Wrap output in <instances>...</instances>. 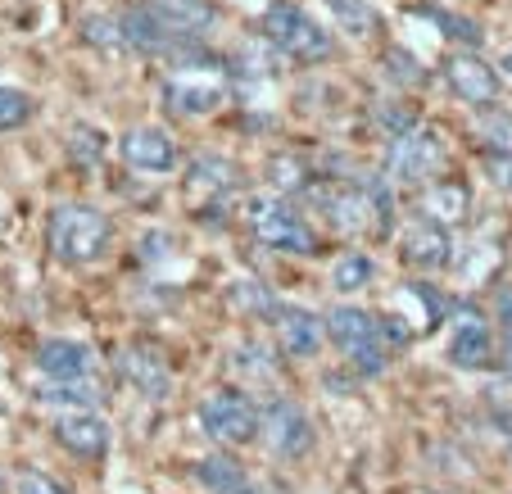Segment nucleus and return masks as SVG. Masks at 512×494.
<instances>
[{"label": "nucleus", "instance_id": "obj_1", "mask_svg": "<svg viewBox=\"0 0 512 494\" xmlns=\"http://www.w3.org/2000/svg\"><path fill=\"white\" fill-rule=\"evenodd\" d=\"M109 236H114L109 218L91 204H59L46 223L50 254L59 263H96L109 250Z\"/></svg>", "mask_w": 512, "mask_h": 494}, {"label": "nucleus", "instance_id": "obj_2", "mask_svg": "<svg viewBox=\"0 0 512 494\" xmlns=\"http://www.w3.org/2000/svg\"><path fill=\"white\" fill-rule=\"evenodd\" d=\"M327 336L336 340V349L354 363L363 377H381L390 368V345H386V327L372 318L368 309H354V304H340L327 313Z\"/></svg>", "mask_w": 512, "mask_h": 494}, {"label": "nucleus", "instance_id": "obj_3", "mask_svg": "<svg viewBox=\"0 0 512 494\" xmlns=\"http://www.w3.org/2000/svg\"><path fill=\"white\" fill-rule=\"evenodd\" d=\"M245 223H250L254 241L268 245L277 254H313L318 236L313 227L295 214V204H286L281 195H250L245 200Z\"/></svg>", "mask_w": 512, "mask_h": 494}, {"label": "nucleus", "instance_id": "obj_4", "mask_svg": "<svg viewBox=\"0 0 512 494\" xmlns=\"http://www.w3.org/2000/svg\"><path fill=\"white\" fill-rule=\"evenodd\" d=\"M263 32H268V41L281 55L300 59V64H322V59L336 55L331 32L318 19H309L300 5H290V0H272L268 14H263Z\"/></svg>", "mask_w": 512, "mask_h": 494}, {"label": "nucleus", "instance_id": "obj_5", "mask_svg": "<svg viewBox=\"0 0 512 494\" xmlns=\"http://www.w3.org/2000/svg\"><path fill=\"white\" fill-rule=\"evenodd\" d=\"M200 427L209 440H223V445H250L259 436V404L241 390H223V395H209L200 404Z\"/></svg>", "mask_w": 512, "mask_h": 494}, {"label": "nucleus", "instance_id": "obj_6", "mask_svg": "<svg viewBox=\"0 0 512 494\" xmlns=\"http://www.w3.org/2000/svg\"><path fill=\"white\" fill-rule=\"evenodd\" d=\"M259 436L268 440V449L277 458H300L313 449V422L300 404L268 399V404L259 408Z\"/></svg>", "mask_w": 512, "mask_h": 494}, {"label": "nucleus", "instance_id": "obj_7", "mask_svg": "<svg viewBox=\"0 0 512 494\" xmlns=\"http://www.w3.org/2000/svg\"><path fill=\"white\" fill-rule=\"evenodd\" d=\"M440 164H445V141L435 127H408L390 136V173L399 182H426Z\"/></svg>", "mask_w": 512, "mask_h": 494}, {"label": "nucleus", "instance_id": "obj_8", "mask_svg": "<svg viewBox=\"0 0 512 494\" xmlns=\"http://www.w3.org/2000/svg\"><path fill=\"white\" fill-rule=\"evenodd\" d=\"M272 327H277V340H281V349H286L290 359H313L318 345H322V336H327V327H322L318 313L295 309V304H277V309H272Z\"/></svg>", "mask_w": 512, "mask_h": 494}, {"label": "nucleus", "instance_id": "obj_9", "mask_svg": "<svg viewBox=\"0 0 512 494\" xmlns=\"http://www.w3.org/2000/svg\"><path fill=\"white\" fill-rule=\"evenodd\" d=\"M118 372H123V377L132 381L145 399H164L168 386H173L168 359L159 354V349H150V345H127L123 354H118Z\"/></svg>", "mask_w": 512, "mask_h": 494}, {"label": "nucleus", "instance_id": "obj_10", "mask_svg": "<svg viewBox=\"0 0 512 494\" xmlns=\"http://www.w3.org/2000/svg\"><path fill=\"white\" fill-rule=\"evenodd\" d=\"M445 73H449V87H454L458 96L467 100V105H476V109L499 105V73H494L485 59H476V55H454Z\"/></svg>", "mask_w": 512, "mask_h": 494}, {"label": "nucleus", "instance_id": "obj_11", "mask_svg": "<svg viewBox=\"0 0 512 494\" xmlns=\"http://www.w3.org/2000/svg\"><path fill=\"white\" fill-rule=\"evenodd\" d=\"M123 159L141 173H168L177 164V146L164 127H132L123 136Z\"/></svg>", "mask_w": 512, "mask_h": 494}, {"label": "nucleus", "instance_id": "obj_12", "mask_svg": "<svg viewBox=\"0 0 512 494\" xmlns=\"http://www.w3.org/2000/svg\"><path fill=\"white\" fill-rule=\"evenodd\" d=\"M55 440L78 458H100L109 449V427L96 413H64L55 422Z\"/></svg>", "mask_w": 512, "mask_h": 494}, {"label": "nucleus", "instance_id": "obj_13", "mask_svg": "<svg viewBox=\"0 0 512 494\" xmlns=\"http://www.w3.org/2000/svg\"><path fill=\"white\" fill-rule=\"evenodd\" d=\"M37 368L50 381H87L96 359H91V349L78 345V340H46L37 349Z\"/></svg>", "mask_w": 512, "mask_h": 494}, {"label": "nucleus", "instance_id": "obj_14", "mask_svg": "<svg viewBox=\"0 0 512 494\" xmlns=\"http://www.w3.org/2000/svg\"><path fill=\"white\" fill-rule=\"evenodd\" d=\"M195 481H200L209 494H263L259 485H254V476L227 454L200 458V463H195Z\"/></svg>", "mask_w": 512, "mask_h": 494}, {"label": "nucleus", "instance_id": "obj_15", "mask_svg": "<svg viewBox=\"0 0 512 494\" xmlns=\"http://www.w3.org/2000/svg\"><path fill=\"white\" fill-rule=\"evenodd\" d=\"M223 100H227L223 82H191L186 73H177L168 82V109H177V114H213Z\"/></svg>", "mask_w": 512, "mask_h": 494}, {"label": "nucleus", "instance_id": "obj_16", "mask_svg": "<svg viewBox=\"0 0 512 494\" xmlns=\"http://www.w3.org/2000/svg\"><path fill=\"white\" fill-rule=\"evenodd\" d=\"M404 254H408V263H417V268H440V263H449V232L440 223L417 218V223L404 232Z\"/></svg>", "mask_w": 512, "mask_h": 494}, {"label": "nucleus", "instance_id": "obj_17", "mask_svg": "<svg viewBox=\"0 0 512 494\" xmlns=\"http://www.w3.org/2000/svg\"><path fill=\"white\" fill-rule=\"evenodd\" d=\"M463 214H467V191L458 182H435L431 191L422 195V218L426 223L449 227V223H458Z\"/></svg>", "mask_w": 512, "mask_h": 494}, {"label": "nucleus", "instance_id": "obj_18", "mask_svg": "<svg viewBox=\"0 0 512 494\" xmlns=\"http://www.w3.org/2000/svg\"><path fill=\"white\" fill-rule=\"evenodd\" d=\"M449 354H454L458 368H485L490 363V331L481 327L476 313H467V322H458V336Z\"/></svg>", "mask_w": 512, "mask_h": 494}, {"label": "nucleus", "instance_id": "obj_19", "mask_svg": "<svg viewBox=\"0 0 512 494\" xmlns=\"http://www.w3.org/2000/svg\"><path fill=\"white\" fill-rule=\"evenodd\" d=\"M41 399H46V404H68L73 413H91L105 395H100V390L91 386V377H87V381H55V386L41 390Z\"/></svg>", "mask_w": 512, "mask_h": 494}, {"label": "nucleus", "instance_id": "obj_20", "mask_svg": "<svg viewBox=\"0 0 512 494\" xmlns=\"http://www.w3.org/2000/svg\"><path fill=\"white\" fill-rule=\"evenodd\" d=\"M476 132H481V141L494 150V155H512V114H508V109H499V105L481 109Z\"/></svg>", "mask_w": 512, "mask_h": 494}, {"label": "nucleus", "instance_id": "obj_21", "mask_svg": "<svg viewBox=\"0 0 512 494\" xmlns=\"http://www.w3.org/2000/svg\"><path fill=\"white\" fill-rule=\"evenodd\" d=\"M372 281V259L363 250H349L336 259V268H331V286L336 291H358V286H368Z\"/></svg>", "mask_w": 512, "mask_h": 494}, {"label": "nucleus", "instance_id": "obj_22", "mask_svg": "<svg viewBox=\"0 0 512 494\" xmlns=\"http://www.w3.org/2000/svg\"><path fill=\"white\" fill-rule=\"evenodd\" d=\"M327 10L340 19L345 32H358V37H368L377 28V10H372V0H327Z\"/></svg>", "mask_w": 512, "mask_h": 494}, {"label": "nucleus", "instance_id": "obj_23", "mask_svg": "<svg viewBox=\"0 0 512 494\" xmlns=\"http://www.w3.org/2000/svg\"><path fill=\"white\" fill-rule=\"evenodd\" d=\"M32 118V96L14 87H0V132H10V127H23Z\"/></svg>", "mask_w": 512, "mask_h": 494}, {"label": "nucleus", "instance_id": "obj_24", "mask_svg": "<svg viewBox=\"0 0 512 494\" xmlns=\"http://www.w3.org/2000/svg\"><path fill=\"white\" fill-rule=\"evenodd\" d=\"M232 177H236V168L227 159H195V168H191V186H209V191L232 186Z\"/></svg>", "mask_w": 512, "mask_h": 494}, {"label": "nucleus", "instance_id": "obj_25", "mask_svg": "<svg viewBox=\"0 0 512 494\" xmlns=\"http://www.w3.org/2000/svg\"><path fill=\"white\" fill-rule=\"evenodd\" d=\"M82 37H87L91 46L123 50V28H118V19H87L82 23Z\"/></svg>", "mask_w": 512, "mask_h": 494}, {"label": "nucleus", "instance_id": "obj_26", "mask_svg": "<svg viewBox=\"0 0 512 494\" xmlns=\"http://www.w3.org/2000/svg\"><path fill=\"white\" fill-rule=\"evenodd\" d=\"M14 490H19V494H68V485H59L55 476L37 472V467H23L19 481H14Z\"/></svg>", "mask_w": 512, "mask_h": 494}, {"label": "nucleus", "instance_id": "obj_27", "mask_svg": "<svg viewBox=\"0 0 512 494\" xmlns=\"http://www.w3.org/2000/svg\"><path fill=\"white\" fill-rule=\"evenodd\" d=\"M73 155L87 159V164H91V159H100V155H105V136L91 132V127H78V132H73Z\"/></svg>", "mask_w": 512, "mask_h": 494}, {"label": "nucleus", "instance_id": "obj_28", "mask_svg": "<svg viewBox=\"0 0 512 494\" xmlns=\"http://www.w3.org/2000/svg\"><path fill=\"white\" fill-rule=\"evenodd\" d=\"M236 300H241V304H250V309H277V300H272V295L268 291H263V286H259V281H241V291H236Z\"/></svg>", "mask_w": 512, "mask_h": 494}, {"label": "nucleus", "instance_id": "obj_29", "mask_svg": "<svg viewBox=\"0 0 512 494\" xmlns=\"http://www.w3.org/2000/svg\"><path fill=\"white\" fill-rule=\"evenodd\" d=\"M490 182L503 186V191H512V155H494L490 159Z\"/></svg>", "mask_w": 512, "mask_h": 494}, {"label": "nucleus", "instance_id": "obj_30", "mask_svg": "<svg viewBox=\"0 0 512 494\" xmlns=\"http://www.w3.org/2000/svg\"><path fill=\"white\" fill-rule=\"evenodd\" d=\"M503 372L512 377V340H508V354H503Z\"/></svg>", "mask_w": 512, "mask_h": 494}, {"label": "nucleus", "instance_id": "obj_31", "mask_svg": "<svg viewBox=\"0 0 512 494\" xmlns=\"http://www.w3.org/2000/svg\"><path fill=\"white\" fill-rule=\"evenodd\" d=\"M0 485H5V476H0Z\"/></svg>", "mask_w": 512, "mask_h": 494}, {"label": "nucleus", "instance_id": "obj_32", "mask_svg": "<svg viewBox=\"0 0 512 494\" xmlns=\"http://www.w3.org/2000/svg\"><path fill=\"white\" fill-rule=\"evenodd\" d=\"M0 227H5V218H0Z\"/></svg>", "mask_w": 512, "mask_h": 494}]
</instances>
